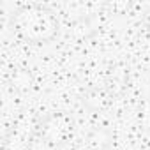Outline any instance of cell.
Returning a JSON list of instances; mask_svg holds the SVG:
<instances>
[{
  "label": "cell",
  "mask_w": 150,
  "mask_h": 150,
  "mask_svg": "<svg viewBox=\"0 0 150 150\" xmlns=\"http://www.w3.org/2000/svg\"><path fill=\"white\" fill-rule=\"evenodd\" d=\"M14 27L21 37L30 42H46L50 41L58 28L57 18L53 13L42 7H23L14 16Z\"/></svg>",
  "instance_id": "cell-1"
}]
</instances>
